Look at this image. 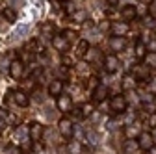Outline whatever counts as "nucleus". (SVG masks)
Here are the masks:
<instances>
[{"label":"nucleus","mask_w":156,"mask_h":154,"mask_svg":"<svg viewBox=\"0 0 156 154\" xmlns=\"http://www.w3.org/2000/svg\"><path fill=\"white\" fill-rule=\"evenodd\" d=\"M126 108H128V100H126V97L125 95H113V97L110 99V110L113 111V113H125L126 111Z\"/></svg>","instance_id":"f257e3e1"},{"label":"nucleus","mask_w":156,"mask_h":154,"mask_svg":"<svg viewBox=\"0 0 156 154\" xmlns=\"http://www.w3.org/2000/svg\"><path fill=\"white\" fill-rule=\"evenodd\" d=\"M58 130H60V134L65 138V139H71L73 134H74V124L69 117H62L60 123H58Z\"/></svg>","instance_id":"f03ea898"},{"label":"nucleus","mask_w":156,"mask_h":154,"mask_svg":"<svg viewBox=\"0 0 156 154\" xmlns=\"http://www.w3.org/2000/svg\"><path fill=\"white\" fill-rule=\"evenodd\" d=\"M125 138L126 139H138L141 134H143V130H141V123H128V124H125Z\"/></svg>","instance_id":"7ed1b4c3"},{"label":"nucleus","mask_w":156,"mask_h":154,"mask_svg":"<svg viewBox=\"0 0 156 154\" xmlns=\"http://www.w3.org/2000/svg\"><path fill=\"white\" fill-rule=\"evenodd\" d=\"M138 145H140V150H145L149 152L154 145H156V139H154V134L151 132H143L141 136L138 138Z\"/></svg>","instance_id":"20e7f679"},{"label":"nucleus","mask_w":156,"mask_h":154,"mask_svg":"<svg viewBox=\"0 0 156 154\" xmlns=\"http://www.w3.org/2000/svg\"><path fill=\"white\" fill-rule=\"evenodd\" d=\"M28 136L34 143H39L43 138V124L41 123H37V121H32L30 126H28Z\"/></svg>","instance_id":"39448f33"},{"label":"nucleus","mask_w":156,"mask_h":154,"mask_svg":"<svg viewBox=\"0 0 156 154\" xmlns=\"http://www.w3.org/2000/svg\"><path fill=\"white\" fill-rule=\"evenodd\" d=\"M9 74H11L13 80H21L23 78V74H24V63H23V60H13L9 63Z\"/></svg>","instance_id":"423d86ee"},{"label":"nucleus","mask_w":156,"mask_h":154,"mask_svg":"<svg viewBox=\"0 0 156 154\" xmlns=\"http://www.w3.org/2000/svg\"><path fill=\"white\" fill-rule=\"evenodd\" d=\"M56 106H58V110H60L62 113H69V111H73V99L69 97V95H60L58 97V100H56Z\"/></svg>","instance_id":"0eeeda50"},{"label":"nucleus","mask_w":156,"mask_h":154,"mask_svg":"<svg viewBox=\"0 0 156 154\" xmlns=\"http://www.w3.org/2000/svg\"><path fill=\"white\" fill-rule=\"evenodd\" d=\"M119 60H117V56L115 54H108V56H104V69H106V72H117V69H119Z\"/></svg>","instance_id":"6e6552de"},{"label":"nucleus","mask_w":156,"mask_h":154,"mask_svg":"<svg viewBox=\"0 0 156 154\" xmlns=\"http://www.w3.org/2000/svg\"><path fill=\"white\" fill-rule=\"evenodd\" d=\"M110 30H112L113 35H121V37H125V35L130 32V24H128L126 21H123V23H112V24H110Z\"/></svg>","instance_id":"1a4fd4ad"},{"label":"nucleus","mask_w":156,"mask_h":154,"mask_svg":"<svg viewBox=\"0 0 156 154\" xmlns=\"http://www.w3.org/2000/svg\"><path fill=\"white\" fill-rule=\"evenodd\" d=\"M110 48L113 52H123L126 48V37H121V35H112L110 39Z\"/></svg>","instance_id":"9d476101"},{"label":"nucleus","mask_w":156,"mask_h":154,"mask_svg":"<svg viewBox=\"0 0 156 154\" xmlns=\"http://www.w3.org/2000/svg\"><path fill=\"white\" fill-rule=\"evenodd\" d=\"M52 47H54L58 52H62V54H63V52L69 50V41L65 39L63 35H58V33H56V35L52 37Z\"/></svg>","instance_id":"9b49d317"},{"label":"nucleus","mask_w":156,"mask_h":154,"mask_svg":"<svg viewBox=\"0 0 156 154\" xmlns=\"http://www.w3.org/2000/svg\"><path fill=\"white\" fill-rule=\"evenodd\" d=\"M11 95H13V100H15V104H17V106L26 108V106L30 104V97H28V95H26L24 91L17 89V91H11Z\"/></svg>","instance_id":"f8f14e48"},{"label":"nucleus","mask_w":156,"mask_h":154,"mask_svg":"<svg viewBox=\"0 0 156 154\" xmlns=\"http://www.w3.org/2000/svg\"><path fill=\"white\" fill-rule=\"evenodd\" d=\"M149 72H151V69H149L145 63L136 65V67H134V71H132V74H134L138 80H147V82H149Z\"/></svg>","instance_id":"ddd939ff"},{"label":"nucleus","mask_w":156,"mask_h":154,"mask_svg":"<svg viewBox=\"0 0 156 154\" xmlns=\"http://www.w3.org/2000/svg\"><path fill=\"white\" fill-rule=\"evenodd\" d=\"M91 97H93V100L95 102H102V100H106L108 99V87L106 86H97L95 89H93V95H91Z\"/></svg>","instance_id":"4468645a"},{"label":"nucleus","mask_w":156,"mask_h":154,"mask_svg":"<svg viewBox=\"0 0 156 154\" xmlns=\"http://www.w3.org/2000/svg\"><path fill=\"white\" fill-rule=\"evenodd\" d=\"M121 17L125 19L126 23H128V21H134V19L138 17V9H136V6H132V4H126V6H123V9H121Z\"/></svg>","instance_id":"2eb2a0df"},{"label":"nucleus","mask_w":156,"mask_h":154,"mask_svg":"<svg viewBox=\"0 0 156 154\" xmlns=\"http://www.w3.org/2000/svg\"><path fill=\"white\" fill-rule=\"evenodd\" d=\"M62 91H63V80L56 78V80L50 82V86H48V95H52V97L58 99V97L62 95Z\"/></svg>","instance_id":"dca6fc26"},{"label":"nucleus","mask_w":156,"mask_h":154,"mask_svg":"<svg viewBox=\"0 0 156 154\" xmlns=\"http://www.w3.org/2000/svg\"><path fill=\"white\" fill-rule=\"evenodd\" d=\"M147 52H149V50H147V43H145V39H138V43H136V48H134L136 58L143 61V58L147 56Z\"/></svg>","instance_id":"f3484780"},{"label":"nucleus","mask_w":156,"mask_h":154,"mask_svg":"<svg viewBox=\"0 0 156 154\" xmlns=\"http://www.w3.org/2000/svg\"><path fill=\"white\" fill-rule=\"evenodd\" d=\"M87 52H89V43H87L86 39H82V41H78L74 56L78 58V60H82V58H86V56H87Z\"/></svg>","instance_id":"a211bd4d"},{"label":"nucleus","mask_w":156,"mask_h":154,"mask_svg":"<svg viewBox=\"0 0 156 154\" xmlns=\"http://www.w3.org/2000/svg\"><path fill=\"white\" fill-rule=\"evenodd\" d=\"M136 80H138V78H136L134 74H126L125 78H123V89H125V91L134 89V87H136Z\"/></svg>","instance_id":"6ab92c4d"},{"label":"nucleus","mask_w":156,"mask_h":154,"mask_svg":"<svg viewBox=\"0 0 156 154\" xmlns=\"http://www.w3.org/2000/svg\"><path fill=\"white\" fill-rule=\"evenodd\" d=\"M69 152L71 154H84V145L76 139H71L69 141Z\"/></svg>","instance_id":"aec40b11"},{"label":"nucleus","mask_w":156,"mask_h":154,"mask_svg":"<svg viewBox=\"0 0 156 154\" xmlns=\"http://www.w3.org/2000/svg\"><path fill=\"white\" fill-rule=\"evenodd\" d=\"M143 63L149 69H156V52H147V56L143 58Z\"/></svg>","instance_id":"412c9836"},{"label":"nucleus","mask_w":156,"mask_h":154,"mask_svg":"<svg viewBox=\"0 0 156 154\" xmlns=\"http://www.w3.org/2000/svg\"><path fill=\"white\" fill-rule=\"evenodd\" d=\"M2 17L6 19L8 23H15V21H17V13H15L11 8H4V9H2Z\"/></svg>","instance_id":"4be33fe9"},{"label":"nucleus","mask_w":156,"mask_h":154,"mask_svg":"<svg viewBox=\"0 0 156 154\" xmlns=\"http://www.w3.org/2000/svg\"><path fill=\"white\" fill-rule=\"evenodd\" d=\"M93 111H95V106H93L91 102H86V104H82V106H80V113H82V117H89Z\"/></svg>","instance_id":"5701e85b"},{"label":"nucleus","mask_w":156,"mask_h":154,"mask_svg":"<svg viewBox=\"0 0 156 154\" xmlns=\"http://www.w3.org/2000/svg\"><path fill=\"white\" fill-rule=\"evenodd\" d=\"M41 32H43V35H45V37H50V39H52V37L56 35V33H54V24H52V23H47V24H43Z\"/></svg>","instance_id":"b1692460"},{"label":"nucleus","mask_w":156,"mask_h":154,"mask_svg":"<svg viewBox=\"0 0 156 154\" xmlns=\"http://www.w3.org/2000/svg\"><path fill=\"white\" fill-rule=\"evenodd\" d=\"M86 19H87V13H86V11H82V9L73 13V21H76V23H84Z\"/></svg>","instance_id":"393cba45"},{"label":"nucleus","mask_w":156,"mask_h":154,"mask_svg":"<svg viewBox=\"0 0 156 154\" xmlns=\"http://www.w3.org/2000/svg\"><path fill=\"white\" fill-rule=\"evenodd\" d=\"M147 126L151 130H156V111H152V113L147 115Z\"/></svg>","instance_id":"a878e982"},{"label":"nucleus","mask_w":156,"mask_h":154,"mask_svg":"<svg viewBox=\"0 0 156 154\" xmlns=\"http://www.w3.org/2000/svg\"><path fill=\"white\" fill-rule=\"evenodd\" d=\"M62 35H63V37H65V39H67V41H69V43H71V41H73V39H74V35H76V33H74V32H71V30H65V32H63V33H62Z\"/></svg>","instance_id":"bb28decb"},{"label":"nucleus","mask_w":156,"mask_h":154,"mask_svg":"<svg viewBox=\"0 0 156 154\" xmlns=\"http://www.w3.org/2000/svg\"><path fill=\"white\" fill-rule=\"evenodd\" d=\"M6 154H23V150L19 147H8L6 149Z\"/></svg>","instance_id":"cd10ccee"},{"label":"nucleus","mask_w":156,"mask_h":154,"mask_svg":"<svg viewBox=\"0 0 156 154\" xmlns=\"http://www.w3.org/2000/svg\"><path fill=\"white\" fill-rule=\"evenodd\" d=\"M74 11H76V8H74V4H67V8H65V13L73 17V13H74Z\"/></svg>","instance_id":"c85d7f7f"},{"label":"nucleus","mask_w":156,"mask_h":154,"mask_svg":"<svg viewBox=\"0 0 156 154\" xmlns=\"http://www.w3.org/2000/svg\"><path fill=\"white\" fill-rule=\"evenodd\" d=\"M147 50H149V52H156V39H152V41L147 45Z\"/></svg>","instance_id":"c756f323"},{"label":"nucleus","mask_w":156,"mask_h":154,"mask_svg":"<svg viewBox=\"0 0 156 154\" xmlns=\"http://www.w3.org/2000/svg\"><path fill=\"white\" fill-rule=\"evenodd\" d=\"M97 86H101V84H99V80H97L95 76H91V78H89V87H93V89H95Z\"/></svg>","instance_id":"7c9ffc66"},{"label":"nucleus","mask_w":156,"mask_h":154,"mask_svg":"<svg viewBox=\"0 0 156 154\" xmlns=\"http://www.w3.org/2000/svg\"><path fill=\"white\" fill-rule=\"evenodd\" d=\"M4 130H6V121H4V117H0V134Z\"/></svg>","instance_id":"2f4dec72"},{"label":"nucleus","mask_w":156,"mask_h":154,"mask_svg":"<svg viewBox=\"0 0 156 154\" xmlns=\"http://www.w3.org/2000/svg\"><path fill=\"white\" fill-rule=\"evenodd\" d=\"M108 4L110 6H117V0H108Z\"/></svg>","instance_id":"473e14b6"},{"label":"nucleus","mask_w":156,"mask_h":154,"mask_svg":"<svg viewBox=\"0 0 156 154\" xmlns=\"http://www.w3.org/2000/svg\"><path fill=\"white\" fill-rule=\"evenodd\" d=\"M149 152H151V154H156V145H154V147H152V149H151Z\"/></svg>","instance_id":"72a5a7b5"},{"label":"nucleus","mask_w":156,"mask_h":154,"mask_svg":"<svg viewBox=\"0 0 156 154\" xmlns=\"http://www.w3.org/2000/svg\"><path fill=\"white\" fill-rule=\"evenodd\" d=\"M54 2H65V0H54Z\"/></svg>","instance_id":"f704fd0d"},{"label":"nucleus","mask_w":156,"mask_h":154,"mask_svg":"<svg viewBox=\"0 0 156 154\" xmlns=\"http://www.w3.org/2000/svg\"><path fill=\"white\" fill-rule=\"evenodd\" d=\"M154 139H156V134H154Z\"/></svg>","instance_id":"c9c22d12"}]
</instances>
